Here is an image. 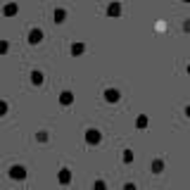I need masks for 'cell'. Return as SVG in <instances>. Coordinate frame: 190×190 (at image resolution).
I'll list each match as a JSON object with an SVG mask.
<instances>
[{
	"label": "cell",
	"mask_w": 190,
	"mask_h": 190,
	"mask_svg": "<svg viewBox=\"0 0 190 190\" xmlns=\"http://www.w3.org/2000/svg\"><path fill=\"white\" fill-rule=\"evenodd\" d=\"M2 112H5V105H2V102H0V114H2Z\"/></svg>",
	"instance_id": "cell-1"
}]
</instances>
